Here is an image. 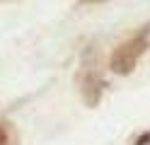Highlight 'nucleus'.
Here are the masks:
<instances>
[{
  "label": "nucleus",
  "mask_w": 150,
  "mask_h": 145,
  "mask_svg": "<svg viewBox=\"0 0 150 145\" xmlns=\"http://www.w3.org/2000/svg\"><path fill=\"white\" fill-rule=\"evenodd\" d=\"M148 48V39L143 34H138L133 39H128L126 44H121L114 53H111V61H109V68L119 75H128L131 70L136 68L140 53Z\"/></svg>",
  "instance_id": "1"
},
{
  "label": "nucleus",
  "mask_w": 150,
  "mask_h": 145,
  "mask_svg": "<svg viewBox=\"0 0 150 145\" xmlns=\"http://www.w3.org/2000/svg\"><path fill=\"white\" fill-rule=\"evenodd\" d=\"M0 145H12V131L7 123H0Z\"/></svg>",
  "instance_id": "2"
}]
</instances>
